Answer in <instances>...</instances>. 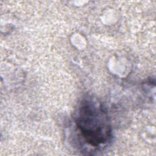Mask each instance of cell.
Here are the masks:
<instances>
[{
  "label": "cell",
  "mask_w": 156,
  "mask_h": 156,
  "mask_svg": "<svg viewBox=\"0 0 156 156\" xmlns=\"http://www.w3.org/2000/svg\"><path fill=\"white\" fill-rule=\"evenodd\" d=\"M75 124L83 141L94 147L107 145L112 140V128L103 105L91 98L80 103L74 118Z\"/></svg>",
  "instance_id": "1"
}]
</instances>
